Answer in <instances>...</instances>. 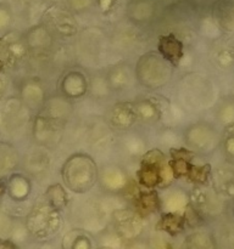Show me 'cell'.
<instances>
[{
  "label": "cell",
  "instance_id": "7",
  "mask_svg": "<svg viewBox=\"0 0 234 249\" xmlns=\"http://www.w3.org/2000/svg\"><path fill=\"white\" fill-rule=\"evenodd\" d=\"M58 224H60L58 211L53 208L46 201L37 204L28 215V229L37 235L54 231Z\"/></svg>",
  "mask_w": 234,
  "mask_h": 249
},
{
  "label": "cell",
  "instance_id": "1",
  "mask_svg": "<svg viewBox=\"0 0 234 249\" xmlns=\"http://www.w3.org/2000/svg\"><path fill=\"white\" fill-rule=\"evenodd\" d=\"M61 177L65 186L71 192L84 195L97 185L99 168L92 156L76 152L65 160L61 169Z\"/></svg>",
  "mask_w": 234,
  "mask_h": 249
},
{
  "label": "cell",
  "instance_id": "13",
  "mask_svg": "<svg viewBox=\"0 0 234 249\" xmlns=\"http://www.w3.org/2000/svg\"><path fill=\"white\" fill-rule=\"evenodd\" d=\"M157 53L172 67H177L184 57V45L175 34H162L157 39Z\"/></svg>",
  "mask_w": 234,
  "mask_h": 249
},
{
  "label": "cell",
  "instance_id": "9",
  "mask_svg": "<svg viewBox=\"0 0 234 249\" xmlns=\"http://www.w3.org/2000/svg\"><path fill=\"white\" fill-rule=\"evenodd\" d=\"M60 94L68 100L80 99L88 94L89 80L80 71H68L58 83Z\"/></svg>",
  "mask_w": 234,
  "mask_h": 249
},
{
  "label": "cell",
  "instance_id": "5",
  "mask_svg": "<svg viewBox=\"0 0 234 249\" xmlns=\"http://www.w3.org/2000/svg\"><path fill=\"white\" fill-rule=\"evenodd\" d=\"M183 141L194 153L206 155L216 148V146L221 142V138L211 124L206 122H196L185 128Z\"/></svg>",
  "mask_w": 234,
  "mask_h": 249
},
{
  "label": "cell",
  "instance_id": "39",
  "mask_svg": "<svg viewBox=\"0 0 234 249\" xmlns=\"http://www.w3.org/2000/svg\"><path fill=\"white\" fill-rule=\"evenodd\" d=\"M117 0H97L98 7L102 14H109L111 10H114Z\"/></svg>",
  "mask_w": 234,
  "mask_h": 249
},
{
  "label": "cell",
  "instance_id": "30",
  "mask_svg": "<svg viewBox=\"0 0 234 249\" xmlns=\"http://www.w3.org/2000/svg\"><path fill=\"white\" fill-rule=\"evenodd\" d=\"M210 174H211V165L202 164V165H194L192 164L189 172L187 174V179L192 184H195L196 186H201L209 181Z\"/></svg>",
  "mask_w": 234,
  "mask_h": 249
},
{
  "label": "cell",
  "instance_id": "33",
  "mask_svg": "<svg viewBox=\"0 0 234 249\" xmlns=\"http://www.w3.org/2000/svg\"><path fill=\"white\" fill-rule=\"evenodd\" d=\"M122 143H123L124 150L128 152L129 156H139V155L143 156L144 153L146 152L145 142H144L139 136H136V135L126 136Z\"/></svg>",
  "mask_w": 234,
  "mask_h": 249
},
{
  "label": "cell",
  "instance_id": "6",
  "mask_svg": "<svg viewBox=\"0 0 234 249\" xmlns=\"http://www.w3.org/2000/svg\"><path fill=\"white\" fill-rule=\"evenodd\" d=\"M63 122L56 121L45 114L39 113L33 124V136L41 146L51 147L60 142L65 128Z\"/></svg>",
  "mask_w": 234,
  "mask_h": 249
},
{
  "label": "cell",
  "instance_id": "38",
  "mask_svg": "<svg viewBox=\"0 0 234 249\" xmlns=\"http://www.w3.org/2000/svg\"><path fill=\"white\" fill-rule=\"evenodd\" d=\"M11 11L4 5H0V29H5L11 23Z\"/></svg>",
  "mask_w": 234,
  "mask_h": 249
},
{
  "label": "cell",
  "instance_id": "16",
  "mask_svg": "<svg viewBox=\"0 0 234 249\" xmlns=\"http://www.w3.org/2000/svg\"><path fill=\"white\" fill-rule=\"evenodd\" d=\"M171 160H168L171 170L175 179L187 177L190 167H192V160L194 158L195 153L189 148H171Z\"/></svg>",
  "mask_w": 234,
  "mask_h": 249
},
{
  "label": "cell",
  "instance_id": "20",
  "mask_svg": "<svg viewBox=\"0 0 234 249\" xmlns=\"http://www.w3.org/2000/svg\"><path fill=\"white\" fill-rule=\"evenodd\" d=\"M41 114L50 117L66 123L70 116L72 114V106L70 104V100L60 95V97H53V99L45 101V104L41 107Z\"/></svg>",
  "mask_w": 234,
  "mask_h": 249
},
{
  "label": "cell",
  "instance_id": "32",
  "mask_svg": "<svg viewBox=\"0 0 234 249\" xmlns=\"http://www.w3.org/2000/svg\"><path fill=\"white\" fill-rule=\"evenodd\" d=\"M111 91L109 84H107V80L105 75H98V77H94L89 82V90L88 92H92L93 96L97 97H105L109 96V92Z\"/></svg>",
  "mask_w": 234,
  "mask_h": 249
},
{
  "label": "cell",
  "instance_id": "15",
  "mask_svg": "<svg viewBox=\"0 0 234 249\" xmlns=\"http://www.w3.org/2000/svg\"><path fill=\"white\" fill-rule=\"evenodd\" d=\"M24 38H26L29 51H33L36 53H48L54 44L53 33L46 24H38V26L32 27Z\"/></svg>",
  "mask_w": 234,
  "mask_h": 249
},
{
  "label": "cell",
  "instance_id": "28",
  "mask_svg": "<svg viewBox=\"0 0 234 249\" xmlns=\"http://www.w3.org/2000/svg\"><path fill=\"white\" fill-rule=\"evenodd\" d=\"M214 116L218 123L222 125H232L234 124V99L226 97L222 99L214 109Z\"/></svg>",
  "mask_w": 234,
  "mask_h": 249
},
{
  "label": "cell",
  "instance_id": "26",
  "mask_svg": "<svg viewBox=\"0 0 234 249\" xmlns=\"http://www.w3.org/2000/svg\"><path fill=\"white\" fill-rule=\"evenodd\" d=\"M46 202L56 211H61L68 204V195L65 187L60 184H53L46 189Z\"/></svg>",
  "mask_w": 234,
  "mask_h": 249
},
{
  "label": "cell",
  "instance_id": "12",
  "mask_svg": "<svg viewBox=\"0 0 234 249\" xmlns=\"http://www.w3.org/2000/svg\"><path fill=\"white\" fill-rule=\"evenodd\" d=\"M49 24L51 29L60 36H73L77 34L78 26L71 10L54 7L48 11Z\"/></svg>",
  "mask_w": 234,
  "mask_h": 249
},
{
  "label": "cell",
  "instance_id": "41",
  "mask_svg": "<svg viewBox=\"0 0 234 249\" xmlns=\"http://www.w3.org/2000/svg\"><path fill=\"white\" fill-rule=\"evenodd\" d=\"M4 95H5V84H4V82L0 79V102H1Z\"/></svg>",
  "mask_w": 234,
  "mask_h": 249
},
{
  "label": "cell",
  "instance_id": "40",
  "mask_svg": "<svg viewBox=\"0 0 234 249\" xmlns=\"http://www.w3.org/2000/svg\"><path fill=\"white\" fill-rule=\"evenodd\" d=\"M0 249H16L15 245L10 241L6 240H0Z\"/></svg>",
  "mask_w": 234,
  "mask_h": 249
},
{
  "label": "cell",
  "instance_id": "11",
  "mask_svg": "<svg viewBox=\"0 0 234 249\" xmlns=\"http://www.w3.org/2000/svg\"><path fill=\"white\" fill-rule=\"evenodd\" d=\"M98 182L102 190L111 194L124 191L128 187L129 180L127 173L121 167L115 164L104 165L99 170V178Z\"/></svg>",
  "mask_w": 234,
  "mask_h": 249
},
{
  "label": "cell",
  "instance_id": "44",
  "mask_svg": "<svg viewBox=\"0 0 234 249\" xmlns=\"http://www.w3.org/2000/svg\"><path fill=\"white\" fill-rule=\"evenodd\" d=\"M165 1V4L167 2V4H175V2H177L178 0H163Z\"/></svg>",
  "mask_w": 234,
  "mask_h": 249
},
{
  "label": "cell",
  "instance_id": "8",
  "mask_svg": "<svg viewBox=\"0 0 234 249\" xmlns=\"http://www.w3.org/2000/svg\"><path fill=\"white\" fill-rule=\"evenodd\" d=\"M136 123L138 121L134 102H117L107 113V124L115 130L127 131Z\"/></svg>",
  "mask_w": 234,
  "mask_h": 249
},
{
  "label": "cell",
  "instance_id": "17",
  "mask_svg": "<svg viewBox=\"0 0 234 249\" xmlns=\"http://www.w3.org/2000/svg\"><path fill=\"white\" fill-rule=\"evenodd\" d=\"M136 113V121L145 125H154L160 122L162 111L157 102L154 99H141L134 102Z\"/></svg>",
  "mask_w": 234,
  "mask_h": 249
},
{
  "label": "cell",
  "instance_id": "19",
  "mask_svg": "<svg viewBox=\"0 0 234 249\" xmlns=\"http://www.w3.org/2000/svg\"><path fill=\"white\" fill-rule=\"evenodd\" d=\"M190 197H192L194 206H196L201 211L214 212V209L221 207L218 192L214 189H207V187H205V185L195 187Z\"/></svg>",
  "mask_w": 234,
  "mask_h": 249
},
{
  "label": "cell",
  "instance_id": "14",
  "mask_svg": "<svg viewBox=\"0 0 234 249\" xmlns=\"http://www.w3.org/2000/svg\"><path fill=\"white\" fill-rule=\"evenodd\" d=\"M157 14L156 0H129L126 15L133 23L145 24L155 18Z\"/></svg>",
  "mask_w": 234,
  "mask_h": 249
},
{
  "label": "cell",
  "instance_id": "10",
  "mask_svg": "<svg viewBox=\"0 0 234 249\" xmlns=\"http://www.w3.org/2000/svg\"><path fill=\"white\" fill-rule=\"evenodd\" d=\"M0 50L4 53L5 66H9V67L19 65L29 53L26 38L15 32L9 33L2 39Z\"/></svg>",
  "mask_w": 234,
  "mask_h": 249
},
{
  "label": "cell",
  "instance_id": "21",
  "mask_svg": "<svg viewBox=\"0 0 234 249\" xmlns=\"http://www.w3.org/2000/svg\"><path fill=\"white\" fill-rule=\"evenodd\" d=\"M134 206L139 215H149L155 213L161 207L160 196L155 190H145V191H136L133 195Z\"/></svg>",
  "mask_w": 234,
  "mask_h": 249
},
{
  "label": "cell",
  "instance_id": "37",
  "mask_svg": "<svg viewBox=\"0 0 234 249\" xmlns=\"http://www.w3.org/2000/svg\"><path fill=\"white\" fill-rule=\"evenodd\" d=\"M68 10L73 12H84L93 5L94 0H66Z\"/></svg>",
  "mask_w": 234,
  "mask_h": 249
},
{
  "label": "cell",
  "instance_id": "2",
  "mask_svg": "<svg viewBox=\"0 0 234 249\" xmlns=\"http://www.w3.org/2000/svg\"><path fill=\"white\" fill-rule=\"evenodd\" d=\"M136 177L138 184L146 190L165 187L175 179L165 153L157 148L144 153Z\"/></svg>",
  "mask_w": 234,
  "mask_h": 249
},
{
  "label": "cell",
  "instance_id": "18",
  "mask_svg": "<svg viewBox=\"0 0 234 249\" xmlns=\"http://www.w3.org/2000/svg\"><path fill=\"white\" fill-rule=\"evenodd\" d=\"M105 77L111 91H122L131 84L132 72L126 63H116L107 70Z\"/></svg>",
  "mask_w": 234,
  "mask_h": 249
},
{
  "label": "cell",
  "instance_id": "27",
  "mask_svg": "<svg viewBox=\"0 0 234 249\" xmlns=\"http://www.w3.org/2000/svg\"><path fill=\"white\" fill-rule=\"evenodd\" d=\"M216 18L219 27L226 32H234V1L222 2L216 11Z\"/></svg>",
  "mask_w": 234,
  "mask_h": 249
},
{
  "label": "cell",
  "instance_id": "45",
  "mask_svg": "<svg viewBox=\"0 0 234 249\" xmlns=\"http://www.w3.org/2000/svg\"><path fill=\"white\" fill-rule=\"evenodd\" d=\"M0 46H1V39H0Z\"/></svg>",
  "mask_w": 234,
  "mask_h": 249
},
{
  "label": "cell",
  "instance_id": "43",
  "mask_svg": "<svg viewBox=\"0 0 234 249\" xmlns=\"http://www.w3.org/2000/svg\"><path fill=\"white\" fill-rule=\"evenodd\" d=\"M4 67H5L4 60H0V73L2 72V70H4Z\"/></svg>",
  "mask_w": 234,
  "mask_h": 249
},
{
  "label": "cell",
  "instance_id": "23",
  "mask_svg": "<svg viewBox=\"0 0 234 249\" xmlns=\"http://www.w3.org/2000/svg\"><path fill=\"white\" fill-rule=\"evenodd\" d=\"M189 204V196L182 189H173L161 199V207L168 213H179Z\"/></svg>",
  "mask_w": 234,
  "mask_h": 249
},
{
  "label": "cell",
  "instance_id": "25",
  "mask_svg": "<svg viewBox=\"0 0 234 249\" xmlns=\"http://www.w3.org/2000/svg\"><path fill=\"white\" fill-rule=\"evenodd\" d=\"M17 151L7 142H0V175L7 174L17 167Z\"/></svg>",
  "mask_w": 234,
  "mask_h": 249
},
{
  "label": "cell",
  "instance_id": "24",
  "mask_svg": "<svg viewBox=\"0 0 234 249\" xmlns=\"http://www.w3.org/2000/svg\"><path fill=\"white\" fill-rule=\"evenodd\" d=\"M7 192L15 201H22L28 197L31 192V182L21 174H12L7 182Z\"/></svg>",
  "mask_w": 234,
  "mask_h": 249
},
{
  "label": "cell",
  "instance_id": "4",
  "mask_svg": "<svg viewBox=\"0 0 234 249\" xmlns=\"http://www.w3.org/2000/svg\"><path fill=\"white\" fill-rule=\"evenodd\" d=\"M29 108L21 97H10L0 102V130L9 136L23 133L29 123Z\"/></svg>",
  "mask_w": 234,
  "mask_h": 249
},
{
  "label": "cell",
  "instance_id": "3",
  "mask_svg": "<svg viewBox=\"0 0 234 249\" xmlns=\"http://www.w3.org/2000/svg\"><path fill=\"white\" fill-rule=\"evenodd\" d=\"M139 84L149 90L163 88L172 77V66L158 53H146L139 57L134 68Z\"/></svg>",
  "mask_w": 234,
  "mask_h": 249
},
{
  "label": "cell",
  "instance_id": "36",
  "mask_svg": "<svg viewBox=\"0 0 234 249\" xmlns=\"http://www.w3.org/2000/svg\"><path fill=\"white\" fill-rule=\"evenodd\" d=\"M214 61H216L218 67L228 70L234 66V51L229 48L221 49L214 55Z\"/></svg>",
  "mask_w": 234,
  "mask_h": 249
},
{
  "label": "cell",
  "instance_id": "31",
  "mask_svg": "<svg viewBox=\"0 0 234 249\" xmlns=\"http://www.w3.org/2000/svg\"><path fill=\"white\" fill-rule=\"evenodd\" d=\"M184 225V219L178 213H168L166 212L160 220V228L168 232H177L182 230Z\"/></svg>",
  "mask_w": 234,
  "mask_h": 249
},
{
  "label": "cell",
  "instance_id": "22",
  "mask_svg": "<svg viewBox=\"0 0 234 249\" xmlns=\"http://www.w3.org/2000/svg\"><path fill=\"white\" fill-rule=\"evenodd\" d=\"M21 100L29 109H38L45 104V92L39 82L28 80L21 87Z\"/></svg>",
  "mask_w": 234,
  "mask_h": 249
},
{
  "label": "cell",
  "instance_id": "42",
  "mask_svg": "<svg viewBox=\"0 0 234 249\" xmlns=\"http://www.w3.org/2000/svg\"><path fill=\"white\" fill-rule=\"evenodd\" d=\"M6 185L4 184V182L1 181V180H0V197L2 196V195L5 194V191H6Z\"/></svg>",
  "mask_w": 234,
  "mask_h": 249
},
{
  "label": "cell",
  "instance_id": "29",
  "mask_svg": "<svg viewBox=\"0 0 234 249\" xmlns=\"http://www.w3.org/2000/svg\"><path fill=\"white\" fill-rule=\"evenodd\" d=\"M216 191L226 196L234 197V172L233 170L219 169L214 178Z\"/></svg>",
  "mask_w": 234,
  "mask_h": 249
},
{
  "label": "cell",
  "instance_id": "34",
  "mask_svg": "<svg viewBox=\"0 0 234 249\" xmlns=\"http://www.w3.org/2000/svg\"><path fill=\"white\" fill-rule=\"evenodd\" d=\"M36 155L28 160V170H31L32 174H43L46 172L50 165V160L46 155L39 152H34Z\"/></svg>",
  "mask_w": 234,
  "mask_h": 249
},
{
  "label": "cell",
  "instance_id": "35",
  "mask_svg": "<svg viewBox=\"0 0 234 249\" xmlns=\"http://www.w3.org/2000/svg\"><path fill=\"white\" fill-rule=\"evenodd\" d=\"M222 147L227 158L234 162V124L224 126L223 138L221 139Z\"/></svg>",
  "mask_w": 234,
  "mask_h": 249
}]
</instances>
